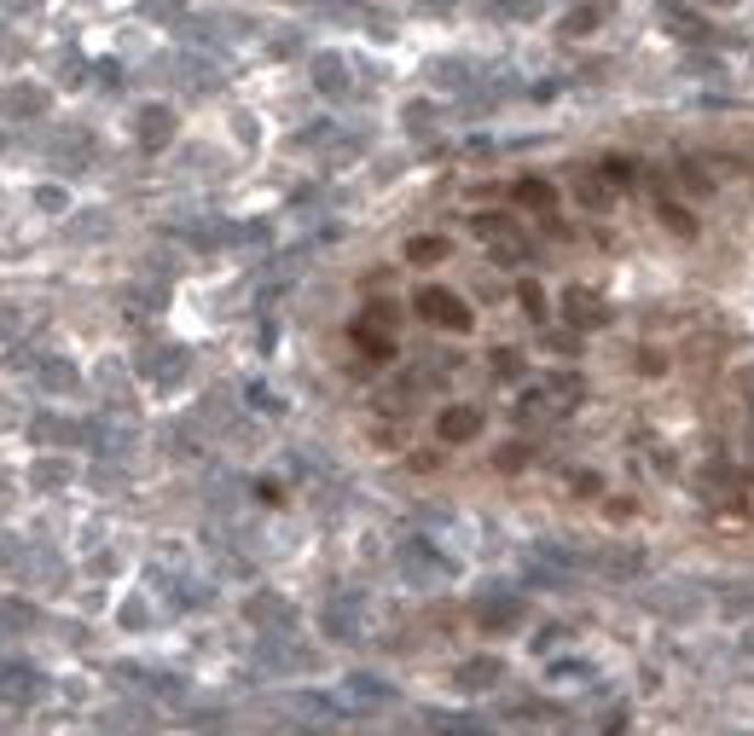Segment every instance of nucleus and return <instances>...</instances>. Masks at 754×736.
<instances>
[{
    "instance_id": "obj_1",
    "label": "nucleus",
    "mask_w": 754,
    "mask_h": 736,
    "mask_svg": "<svg viewBox=\"0 0 754 736\" xmlns=\"http://www.w3.org/2000/svg\"><path fill=\"white\" fill-rule=\"evenodd\" d=\"M418 314L430 319V325H447V331H471V308H464L453 291H441V284L418 291Z\"/></svg>"
},
{
    "instance_id": "obj_2",
    "label": "nucleus",
    "mask_w": 754,
    "mask_h": 736,
    "mask_svg": "<svg viewBox=\"0 0 754 736\" xmlns=\"http://www.w3.org/2000/svg\"><path fill=\"white\" fill-rule=\"evenodd\" d=\"M575 197H581V210H593V215L616 210V186H609L604 169H581V174H575Z\"/></svg>"
},
{
    "instance_id": "obj_3",
    "label": "nucleus",
    "mask_w": 754,
    "mask_h": 736,
    "mask_svg": "<svg viewBox=\"0 0 754 736\" xmlns=\"http://www.w3.org/2000/svg\"><path fill=\"white\" fill-rule=\"evenodd\" d=\"M563 308H569V325H593V331H598V325H609V308H604V296L581 291V284H575V291L563 296Z\"/></svg>"
},
{
    "instance_id": "obj_4",
    "label": "nucleus",
    "mask_w": 754,
    "mask_h": 736,
    "mask_svg": "<svg viewBox=\"0 0 754 736\" xmlns=\"http://www.w3.org/2000/svg\"><path fill=\"white\" fill-rule=\"evenodd\" d=\"M656 215H662V227H667V233L697 238V215H690L685 203H674V192H656Z\"/></svg>"
},
{
    "instance_id": "obj_5",
    "label": "nucleus",
    "mask_w": 754,
    "mask_h": 736,
    "mask_svg": "<svg viewBox=\"0 0 754 736\" xmlns=\"http://www.w3.org/2000/svg\"><path fill=\"white\" fill-rule=\"evenodd\" d=\"M476 429H482L476 406H453V412H441V441H471Z\"/></svg>"
},
{
    "instance_id": "obj_6",
    "label": "nucleus",
    "mask_w": 754,
    "mask_h": 736,
    "mask_svg": "<svg viewBox=\"0 0 754 736\" xmlns=\"http://www.w3.org/2000/svg\"><path fill=\"white\" fill-rule=\"evenodd\" d=\"M674 180H679L690 197H708V192H714V174H702L697 157H679V162H674Z\"/></svg>"
},
{
    "instance_id": "obj_7",
    "label": "nucleus",
    "mask_w": 754,
    "mask_h": 736,
    "mask_svg": "<svg viewBox=\"0 0 754 736\" xmlns=\"http://www.w3.org/2000/svg\"><path fill=\"white\" fill-rule=\"evenodd\" d=\"M517 203H528V210H540V215H552L558 192L545 186V180H517Z\"/></svg>"
},
{
    "instance_id": "obj_8",
    "label": "nucleus",
    "mask_w": 754,
    "mask_h": 736,
    "mask_svg": "<svg viewBox=\"0 0 754 736\" xmlns=\"http://www.w3.org/2000/svg\"><path fill=\"white\" fill-rule=\"evenodd\" d=\"M447 256V238H413L406 244V261H418V268H430V261Z\"/></svg>"
},
{
    "instance_id": "obj_9",
    "label": "nucleus",
    "mask_w": 754,
    "mask_h": 736,
    "mask_svg": "<svg viewBox=\"0 0 754 736\" xmlns=\"http://www.w3.org/2000/svg\"><path fill=\"white\" fill-rule=\"evenodd\" d=\"M604 174H609V186H616V192L639 186V162H627V157H609V162H604Z\"/></svg>"
},
{
    "instance_id": "obj_10",
    "label": "nucleus",
    "mask_w": 754,
    "mask_h": 736,
    "mask_svg": "<svg viewBox=\"0 0 754 736\" xmlns=\"http://www.w3.org/2000/svg\"><path fill=\"white\" fill-rule=\"evenodd\" d=\"M522 308L534 314V319H545V296H540V284H522Z\"/></svg>"
}]
</instances>
